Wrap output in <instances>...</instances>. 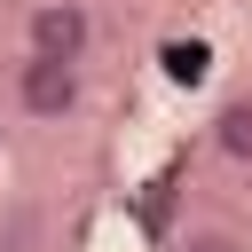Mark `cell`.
Here are the masks:
<instances>
[{
    "label": "cell",
    "instance_id": "cell-2",
    "mask_svg": "<svg viewBox=\"0 0 252 252\" xmlns=\"http://www.w3.org/2000/svg\"><path fill=\"white\" fill-rule=\"evenodd\" d=\"M87 47H94V16H87V0H32V16H24V55L87 63Z\"/></svg>",
    "mask_w": 252,
    "mask_h": 252
},
{
    "label": "cell",
    "instance_id": "cell-4",
    "mask_svg": "<svg viewBox=\"0 0 252 252\" xmlns=\"http://www.w3.org/2000/svg\"><path fill=\"white\" fill-rule=\"evenodd\" d=\"M32 228H39V213H8L0 220V252H32Z\"/></svg>",
    "mask_w": 252,
    "mask_h": 252
},
{
    "label": "cell",
    "instance_id": "cell-3",
    "mask_svg": "<svg viewBox=\"0 0 252 252\" xmlns=\"http://www.w3.org/2000/svg\"><path fill=\"white\" fill-rule=\"evenodd\" d=\"M213 150L236 158V165H252V94H228L213 110Z\"/></svg>",
    "mask_w": 252,
    "mask_h": 252
},
{
    "label": "cell",
    "instance_id": "cell-1",
    "mask_svg": "<svg viewBox=\"0 0 252 252\" xmlns=\"http://www.w3.org/2000/svg\"><path fill=\"white\" fill-rule=\"evenodd\" d=\"M79 102H87V71H79V63H47V55H24V63H16V110H24V118L63 126Z\"/></svg>",
    "mask_w": 252,
    "mask_h": 252
},
{
    "label": "cell",
    "instance_id": "cell-6",
    "mask_svg": "<svg viewBox=\"0 0 252 252\" xmlns=\"http://www.w3.org/2000/svg\"><path fill=\"white\" fill-rule=\"evenodd\" d=\"M181 252H244L228 228H197V236H181Z\"/></svg>",
    "mask_w": 252,
    "mask_h": 252
},
{
    "label": "cell",
    "instance_id": "cell-5",
    "mask_svg": "<svg viewBox=\"0 0 252 252\" xmlns=\"http://www.w3.org/2000/svg\"><path fill=\"white\" fill-rule=\"evenodd\" d=\"M165 71H173V79H197V71H205V47H197V39H189V47L173 39V47H165Z\"/></svg>",
    "mask_w": 252,
    "mask_h": 252
}]
</instances>
